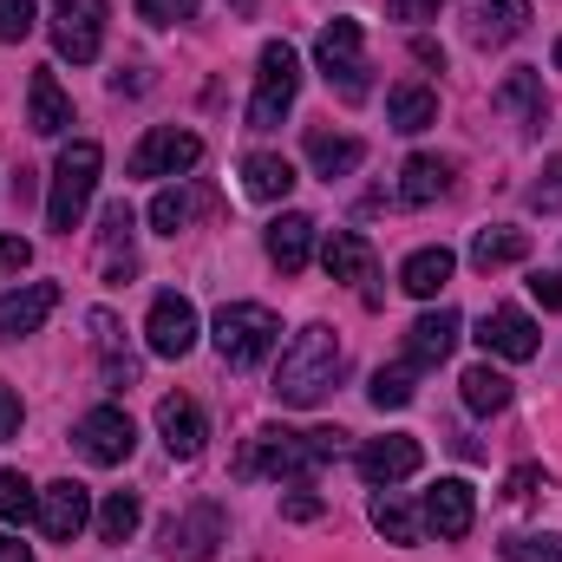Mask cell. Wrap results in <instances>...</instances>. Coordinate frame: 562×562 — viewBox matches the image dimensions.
<instances>
[{
  "mask_svg": "<svg viewBox=\"0 0 562 562\" xmlns=\"http://www.w3.org/2000/svg\"><path fill=\"white\" fill-rule=\"evenodd\" d=\"M530 294L543 301V314H550V307H562V276H530Z\"/></svg>",
  "mask_w": 562,
  "mask_h": 562,
  "instance_id": "obj_46",
  "label": "cell"
},
{
  "mask_svg": "<svg viewBox=\"0 0 562 562\" xmlns=\"http://www.w3.org/2000/svg\"><path fill=\"white\" fill-rule=\"evenodd\" d=\"M321 510H327V504H321V497H314V491H307V484H294V491H288V497H281V517H288V524H314V517H321Z\"/></svg>",
  "mask_w": 562,
  "mask_h": 562,
  "instance_id": "obj_43",
  "label": "cell"
},
{
  "mask_svg": "<svg viewBox=\"0 0 562 562\" xmlns=\"http://www.w3.org/2000/svg\"><path fill=\"white\" fill-rule=\"evenodd\" d=\"M393 13L400 20H425V13H438V0H393Z\"/></svg>",
  "mask_w": 562,
  "mask_h": 562,
  "instance_id": "obj_47",
  "label": "cell"
},
{
  "mask_svg": "<svg viewBox=\"0 0 562 562\" xmlns=\"http://www.w3.org/2000/svg\"><path fill=\"white\" fill-rule=\"evenodd\" d=\"M216 543H223V510L216 504H190L183 517L164 524V557H177V562H210Z\"/></svg>",
  "mask_w": 562,
  "mask_h": 562,
  "instance_id": "obj_12",
  "label": "cell"
},
{
  "mask_svg": "<svg viewBox=\"0 0 562 562\" xmlns=\"http://www.w3.org/2000/svg\"><path fill=\"white\" fill-rule=\"evenodd\" d=\"M530 26V0H464V33L471 46H510Z\"/></svg>",
  "mask_w": 562,
  "mask_h": 562,
  "instance_id": "obj_15",
  "label": "cell"
},
{
  "mask_svg": "<svg viewBox=\"0 0 562 562\" xmlns=\"http://www.w3.org/2000/svg\"><path fill=\"white\" fill-rule=\"evenodd\" d=\"M196 164H203V138L196 132H177V125L144 132L138 150H132V177H183Z\"/></svg>",
  "mask_w": 562,
  "mask_h": 562,
  "instance_id": "obj_8",
  "label": "cell"
},
{
  "mask_svg": "<svg viewBox=\"0 0 562 562\" xmlns=\"http://www.w3.org/2000/svg\"><path fill=\"white\" fill-rule=\"evenodd\" d=\"M543 491H550V471H543V464H517V471L504 477V497H510V504H537Z\"/></svg>",
  "mask_w": 562,
  "mask_h": 562,
  "instance_id": "obj_39",
  "label": "cell"
},
{
  "mask_svg": "<svg viewBox=\"0 0 562 562\" xmlns=\"http://www.w3.org/2000/svg\"><path fill=\"white\" fill-rule=\"evenodd\" d=\"M307 256H314V223H307L301 210L276 216V223H269V262H276L281 276H301Z\"/></svg>",
  "mask_w": 562,
  "mask_h": 562,
  "instance_id": "obj_22",
  "label": "cell"
},
{
  "mask_svg": "<svg viewBox=\"0 0 562 562\" xmlns=\"http://www.w3.org/2000/svg\"><path fill=\"white\" fill-rule=\"evenodd\" d=\"M40 517V491L20 471H0V524H33Z\"/></svg>",
  "mask_w": 562,
  "mask_h": 562,
  "instance_id": "obj_36",
  "label": "cell"
},
{
  "mask_svg": "<svg viewBox=\"0 0 562 562\" xmlns=\"http://www.w3.org/2000/svg\"><path fill=\"white\" fill-rule=\"evenodd\" d=\"M530 210H543V216L562 210V157H557V164H543V177L530 183Z\"/></svg>",
  "mask_w": 562,
  "mask_h": 562,
  "instance_id": "obj_41",
  "label": "cell"
},
{
  "mask_svg": "<svg viewBox=\"0 0 562 562\" xmlns=\"http://www.w3.org/2000/svg\"><path fill=\"white\" fill-rule=\"evenodd\" d=\"M530 256V236L524 229H477L471 236V262L477 269H510V262H524Z\"/></svg>",
  "mask_w": 562,
  "mask_h": 562,
  "instance_id": "obj_31",
  "label": "cell"
},
{
  "mask_svg": "<svg viewBox=\"0 0 562 562\" xmlns=\"http://www.w3.org/2000/svg\"><path fill=\"white\" fill-rule=\"evenodd\" d=\"M353 464H360V477H367L373 491H393V484H406V477L425 464V445L419 438H406V431H393V438H367Z\"/></svg>",
  "mask_w": 562,
  "mask_h": 562,
  "instance_id": "obj_10",
  "label": "cell"
},
{
  "mask_svg": "<svg viewBox=\"0 0 562 562\" xmlns=\"http://www.w3.org/2000/svg\"><path fill=\"white\" fill-rule=\"evenodd\" d=\"M373 530H380L386 543L413 550V543H425V510L419 504H406L400 491H380V497H373Z\"/></svg>",
  "mask_w": 562,
  "mask_h": 562,
  "instance_id": "obj_24",
  "label": "cell"
},
{
  "mask_svg": "<svg viewBox=\"0 0 562 562\" xmlns=\"http://www.w3.org/2000/svg\"><path fill=\"white\" fill-rule=\"evenodd\" d=\"M157 431H164L170 458H196V451H203V406H196V400H183V393L157 400Z\"/></svg>",
  "mask_w": 562,
  "mask_h": 562,
  "instance_id": "obj_21",
  "label": "cell"
},
{
  "mask_svg": "<svg viewBox=\"0 0 562 562\" xmlns=\"http://www.w3.org/2000/svg\"><path fill=\"white\" fill-rule=\"evenodd\" d=\"M72 438H79V451H86L92 464H125V458L138 451V425H132L125 406H92Z\"/></svg>",
  "mask_w": 562,
  "mask_h": 562,
  "instance_id": "obj_9",
  "label": "cell"
},
{
  "mask_svg": "<svg viewBox=\"0 0 562 562\" xmlns=\"http://www.w3.org/2000/svg\"><path fill=\"white\" fill-rule=\"evenodd\" d=\"M203 203H210V190H157V196H150V229L177 236V229H183Z\"/></svg>",
  "mask_w": 562,
  "mask_h": 562,
  "instance_id": "obj_33",
  "label": "cell"
},
{
  "mask_svg": "<svg viewBox=\"0 0 562 562\" xmlns=\"http://www.w3.org/2000/svg\"><path fill=\"white\" fill-rule=\"evenodd\" d=\"M138 524H144V504L132 491H112V497L99 504V537H105V543H132Z\"/></svg>",
  "mask_w": 562,
  "mask_h": 562,
  "instance_id": "obj_34",
  "label": "cell"
},
{
  "mask_svg": "<svg viewBox=\"0 0 562 562\" xmlns=\"http://www.w3.org/2000/svg\"><path fill=\"white\" fill-rule=\"evenodd\" d=\"M360 46H367L360 20H327V26H321V40H314V66L327 72V86H334L347 105H360V99H367V59H360Z\"/></svg>",
  "mask_w": 562,
  "mask_h": 562,
  "instance_id": "obj_5",
  "label": "cell"
},
{
  "mask_svg": "<svg viewBox=\"0 0 562 562\" xmlns=\"http://www.w3.org/2000/svg\"><path fill=\"white\" fill-rule=\"evenodd\" d=\"M276 340H281V321L262 301H229V307L216 314V353H223L229 367H262V360L276 353Z\"/></svg>",
  "mask_w": 562,
  "mask_h": 562,
  "instance_id": "obj_4",
  "label": "cell"
},
{
  "mask_svg": "<svg viewBox=\"0 0 562 562\" xmlns=\"http://www.w3.org/2000/svg\"><path fill=\"white\" fill-rule=\"evenodd\" d=\"M138 13L150 26H177V20H196V0H138Z\"/></svg>",
  "mask_w": 562,
  "mask_h": 562,
  "instance_id": "obj_42",
  "label": "cell"
},
{
  "mask_svg": "<svg viewBox=\"0 0 562 562\" xmlns=\"http://www.w3.org/2000/svg\"><path fill=\"white\" fill-rule=\"evenodd\" d=\"M20 419H26V406H20V393L0 380V445H7V438H20Z\"/></svg>",
  "mask_w": 562,
  "mask_h": 562,
  "instance_id": "obj_44",
  "label": "cell"
},
{
  "mask_svg": "<svg viewBox=\"0 0 562 562\" xmlns=\"http://www.w3.org/2000/svg\"><path fill=\"white\" fill-rule=\"evenodd\" d=\"M386 125L393 132H425V125H438V92L431 86H419V79H406V86H393L386 92Z\"/></svg>",
  "mask_w": 562,
  "mask_h": 562,
  "instance_id": "obj_25",
  "label": "cell"
},
{
  "mask_svg": "<svg viewBox=\"0 0 562 562\" xmlns=\"http://www.w3.org/2000/svg\"><path fill=\"white\" fill-rule=\"evenodd\" d=\"M451 269H458V256H451L445 243H438V249H413L406 269H400V288L419 294V301H438V288L451 281Z\"/></svg>",
  "mask_w": 562,
  "mask_h": 562,
  "instance_id": "obj_27",
  "label": "cell"
},
{
  "mask_svg": "<svg viewBox=\"0 0 562 562\" xmlns=\"http://www.w3.org/2000/svg\"><path fill=\"white\" fill-rule=\"evenodd\" d=\"M497 105H510V112L524 119V132H543V119H550L543 72H537V66H517V72H504V86H497Z\"/></svg>",
  "mask_w": 562,
  "mask_h": 562,
  "instance_id": "obj_23",
  "label": "cell"
},
{
  "mask_svg": "<svg viewBox=\"0 0 562 562\" xmlns=\"http://www.w3.org/2000/svg\"><path fill=\"white\" fill-rule=\"evenodd\" d=\"M196 307L183 301V294H157L150 301V321H144V340H150V353L157 360H183L190 347H196Z\"/></svg>",
  "mask_w": 562,
  "mask_h": 562,
  "instance_id": "obj_11",
  "label": "cell"
},
{
  "mask_svg": "<svg viewBox=\"0 0 562 562\" xmlns=\"http://www.w3.org/2000/svg\"><path fill=\"white\" fill-rule=\"evenodd\" d=\"M53 46L72 66H92L105 46V0H59L53 7Z\"/></svg>",
  "mask_w": 562,
  "mask_h": 562,
  "instance_id": "obj_7",
  "label": "cell"
},
{
  "mask_svg": "<svg viewBox=\"0 0 562 562\" xmlns=\"http://www.w3.org/2000/svg\"><path fill=\"white\" fill-rule=\"evenodd\" d=\"M0 562H33V550L20 537H0Z\"/></svg>",
  "mask_w": 562,
  "mask_h": 562,
  "instance_id": "obj_48",
  "label": "cell"
},
{
  "mask_svg": "<svg viewBox=\"0 0 562 562\" xmlns=\"http://www.w3.org/2000/svg\"><path fill=\"white\" fill-rule=\"evenodd\" d=\"M425 530H438L445 543H458V537H471V524H477V491L464 484V477H438L431 491H425Z\"/></svg>",
  "mask_w": 562,
  "mask_h": 562,
  "instance_id": "obj_13",
  "label": "cell"
},
{
  "mask_svg": "<svg viewBox=\"0 0 562 562\" xmlns=\"http://www.w3.org/2000/svg\"><path fill=\"white\" fill-rule=\"evenodd\" d=\"M53 307H59V281H26V288L0 294V340H26V334H40Z\"/></svg>",
  "mask_w": 562,
  "mask_h": 562,
  "instance_id": "obj_18",
  "label": "cell"
},
{
  "mask_svg": "<svg viewBox=\"0 0 562 562\" xmlns=\"http://www.w3.org/2000/svg\"><path fill=\"white\" fill-rule=\"evenodd\" d=\"M86 524H92V491H86V484L59 477V484L40 491V530H46L53 543H72Z\"/></svg>",
  "mask_w": 562,
  "mask_h": 562,
  "instance_id": "obj_14",
  "label": "cell"
},
{
  "mask_svg": "<svg viewBox=\"0 0 562 562\" xmlns=\"http://www.w3.org/2000/svg\"><path fill=\"white\" fill-rule=\"evenodd\" d=\"M497 550H504V562H562V537L557 530H517Z\"/></svg>",
  "mask_w": 562,
  "mask_h": 562,
  "instance_id": "obj_37",
  "label": "cell"
},
{
  "mask_svg": "<svg viewBox=\"0 0 562 562\" xmlns=\"http://www.w3.org/2000/svg\"><path fill=\"white\" fill-rule=\"evenodd\" d=\"M413 380H419V367H413V360H406V367H380L367 393H373V406H380V413H400V406H413V393H419Z\"/></svg>",
  "mask_w": 562,
  "mask_h": 562,
  "instance_id": "obj_35",
  "label": "cell"
},
{
  "mask_svg": "<svg viewBox=\"0 0 562 562\" xmlns=\"http://www.w3.org/2000/svg\"><path fill=\"white\" fill-rule=\"evenodd\" d=\"M445 190H451V164H445V157H406V170H400V203L425 210V203H438Z\"/></svg>",
  "mask_w": 562,
  "mask_h": 562,
  "instance_id": "obj_29",
  "label": "cell"
},
{
  "mask_svg": "<svg viewBox=\"0 0 562 562\" xmlns=\"http://www.w3.org/2000/svg\"><path fill=\"white\" fill-rule=\"evenodd\" d=\"M340 380V340L334 327H301L288 347H281V367H276V400L281 406H321Z\"/></svg>",
  "mask_w": 562,
  "mask_h": 562,
  "instance_id": "obj_2",
  "label": "cell"
},
{
  "mask_svg": "<svg viewBox=\"0 0 562 562\" xmlns=\"http://www.w3.org/2000/svg\"><path fill=\"white\" fill-rule=\"evenodd\" d=\"M347 451V431H288V425H262L243 458H236V477H288V484H307L321 464H334Z\"/></svg>",
  "mask_w": 562,
  "mask_h": 562,
  "instance_id": "obj_1",
  "label": "cell"
},
{
  "mask_svg": "<svg viewBox=\"0 0 562 562\" xmlns=\"http://www.w3.org/2000/svg\"><path fill=\"white\" fill-rule=\"evenodd\" d=\"M294 92H301V59L288 40H269L262 46V72H256V99H249V125L269 132L294 112Z\"/></svg>",
  "mask_w": 562,
  "mask_h": 562,
  "instance_id": "obj_6",
  "label": "cell"
},
{
  "mask_svg": "<svg viewBox=\"0 0 562 562\" xmlns=\"http://www.w3.org/2000/svg\"><path fill=\"white\" fill-rule=\"evenodd\" d=\"M360 157H367V144H360V138H334V132H307V164H314L321 177H347V170H360Z\"/></svg>",
  "mask_w": 562,
  "mask_h": 562,
  "instance_id": "obj_30",
  "label": "cell"
},
{
  "mask_svg": "<svg viewBox=\"0 0 562 562\" xmlns=\"http://www.w3.org/2000/svg\"><path fill=\"white\" fill-rule=\"evenodd\" d=\"M458 386H464V406H471L477 419H491V413H504V406H510V380H504L491 360H484V367H471Z\"/></svg>",
  "mask_w": 562,
  "mask_h": 562,
  "instance_id": "obj_32",
  "label": "cell"
},
{
  "mask_svg": "<svg viewBox=\"0 0 562 562\" xmlns=\"http://www.w3.org/2000/svg\"><path fill=\"white\" fill-rule=\"evenodd\" d=\"M26 125H33L40 138H59V132L72 125V99L59 92V79H53V66H40V72L26 79Z\"/></svg>",
  "mask_w": 562,
  "mask_h": 562,
  "instance_id": "obj_20",
  "label": "cell"
},
{
  "mask_svg": "<svg viewBox=\"0 0 562 562\" xmlns=\"http://www.w3.org/2000/svg\"><path fill=\"white\" fill-rule=\"evenodd\" d=\"M458 314L451 307H431V314H419L413 327H406V360L413 367H438V360H451V347H458Z\"/></svg>",
  "mask_w": 562,
  "mask_h": 562,
  "instance_id": "obj_19",
  "label": "cell"
},
{
  "mask_svg": "<svg viewBox=\"0 0 562 562\" xmlns=\"http://www.w3.org/2000/svg\"><path fill=\"white\" fill-rule=\"evenodd\" d=\"M477 340H484V353H497V360H537V347H543V334H537V321H530L524 307H491L484 327H477Z\"/></svg>",
  "mask_w": 562,
  "mask_h": 562,
  "instance_id": "obj_16",
  "label": "cell"
},
{
  "mask_svg": "<svg viewBox=\"0 0 562 562\" xmlns=\"http://www.w3.org/2000/svg\"><path fill=\"white\" fill-rule=\"evenodd\" d=\"M0 262H7L13 276H20V269L33 262V243H26V236H0Z\"/></svg>",
  "mask_w": 562,
  "mask_h": 562,
  "instance_id": "obj_45",
  "label": "cell"
},
{
  "mask_svg": "<svg viewBox=\"0 0 562 562\" xmlns=\"http://www.w3.org/2000/svg\"><path fill=\"white\" fill-rule=\"evenodd\" d=\"M33 26H40L33 20V0H0V46H20Z\"/></svg>",
  "mask_w": 562,
  "mask_h": 562,
  "instance_id": "obj_40",
  "label": "cell"
},
{
  "mask_svg": "<svg viewBox=\"0 0 562 562\" xmlns=\"http://www.w3.org/2000/svg\"><path fill=\"white\" fill-rule=\"evenodd\" d=\"M243 190H249L256 203H281V196L294 190V164L276 157V150H249V157H243Z\"/></svg>",
  "mask_w": 562,
  "mask_h": 562,
  "instance_id": "obj_26",
  "label": "cell"
},
{
  "mask_svg": "<svg viewBox=\"0 0 562 562\" xmlns=\"http://www.w3.org/2000/svg\"><path fill=\"white\" fill-rule=\"evenodd\" d=\"M132 229H138V216H132V203H105V269L119 262V249L132 256Z\"/></svg>",
  "mask_w": 562,
  "mask_h": 562,
  "instance_id": "obj_38",
  "label": "cell"
},
{
  "mask_svg": "<svg viewBox=\"0 0 562 562\" xmlns=\"http://www.w3.org/2000/svg\"><path fill=\"white\" fill-rule=\"evenodd\" d=\"M557 72H562V40H557Z\"/></svg>",
  "mask_w": 562,
  "mask_h": 562,
  "instance_id": "obj_49",
  "label": "cell"
},
{
  "mask_svg": "<svg viewBox=\"0 0 562 562\" xmlns=\"http://www.w3.org/2000/svg\"><path fill=\"white\" fill-rule=\"evenodd\" d=\"M99 170H105V150H99L92 138H72L66 150H59V164H53V196H46V223H53L59 236H72L79 216L92 210Z\"/></svg>",
  "mask_w": 562,
  "mask_h": 562,
  "instance_id": "obj_3",
  "label": "cell"
},
{
  "mask_svg": "<svg viewBox=\"0 0 562 562\" xmlns=\"http://www.w3.org/2000/svg\"><path fill=\"white\" fill-rule=\"evenodd\" d=\"M86 327H92V353L105 360V386H112V393H132V386H138V353L125 347V327H119V314L92 307V314H86Z\"/></svg>",
  "mask_w": 562,
  "mask_h": 562,
  "instance_id": "obj_17",
  "label": "cell"
},
{
  "mask_svg": "<svg viewBox=\"0 0 562 562\" xmlns=\"http://www.w3.org/2000/svg\"><path fill=\"white\" fill-rule=\"evenodd\" d=\"M321 262H327L334 281H373V243L353 236V229H334L327 249H321Z\"/></svg>",
  "mask_w": 562,
  "mask_h": 562,
  "instance_id": "obj_28",
  "label": "cell"
}]
</instances>
